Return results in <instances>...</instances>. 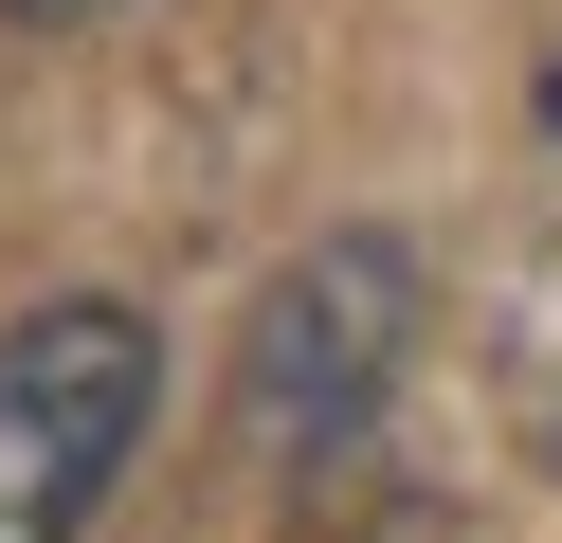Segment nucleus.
<instances>
[{
	"instance_id": "f257e3e1",
	"label": "nucleus",
	"mask_w": 562,
	"mask_h": 543,
	"mask_svg": "<svg viewBox=\"0 0 562 543\" xmlns=\"http://www.w3.org/2000/svg\"><path fill=\"white\" fill-rule=\"evenodd\" d=\"M164 417V326L110 290H55V308L0 326V543H91V507L127 489Z\"/></svg>"
},
{
	"instance_id": "f03ea898",
	"label": "nucleus",
	"mask_w": 562,
	"mask_h": 543,
	"mask_svg": "<svg viewBox=\"0 0 562 543\" xmlns=\"http://www.w3.org/2000/svg\"><path fill=\"white\" fill-rule=\"evenodd\" d=\"M417 362V253L400 236H327L255 290V344H236V417L255 453H345V434L400 398Z\"/></svg>"
},
{
	"instance_id": "7ed1b4c3",
	"label": "nucleus",
	"mask_w": 562,
	"mask_h": 543,
	"mask_svg": "<svg viewBox=\"0 0 562 543\" xmlns=\"http://www.w3.org/2000/svg\"><path fill=\"white\" fill-rule=\"evenodd\" d=\"M19 19H110V0H19Z\"/></svg>"
}]
</instances>
